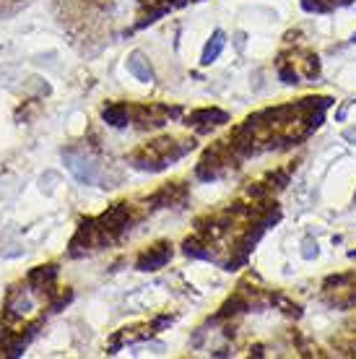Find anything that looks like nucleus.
<instances>
[{
	"instance_id": "obj_1",
	"label": "nucleus",
	"mask_w": 356,
	"mask_h": 359,
	"mask_svg": "<svg viewBox=\"0 0 356 359\" xmlns=\"http://www.w3.org/2000/svg\"><path fill=\"white\" fill-rule=\"evenodd\" d=\"M34 310V299L27 289H13L6 305V320H24Z\"/></svg>"
},
{
	"instance_id": "obj_2",
	"label": "nucleus",
	"mask_w": 356,
	"mask_h": 359,
	"mask_svg": "<svg viewBox=\"0 0 356 359\" xmlns=\"http://www.w3.org/2000/svg\"><path fill=\"white\" fill-rule=\"evenodd\" d=\"M170 255H172V250L167 248V245H156V248H151L149 252H143L141 261H138V269L141 271H156L170 261Z\"/></svg>"
},
{
	"instance_id": "obj_3",
	"label": "nucleus",
	"mask_w": 356,
	"mask_h": 359,
	"mask_svg": "<svg viewBox=\"0 0 356 359\" xmlns=\"http://www.w3.org/2000/svg\"><path fill=\"white\" fill-rule=\"evenodd\" d=\"M65 162H68V170L81 180V182H94V164L86 162L83 156H76V154H65Z\"/></svg>"
},
{
	"instance_id": "obj_4",
	"label": "nucleus",
	"mask_w": 356,
	"mask_h": 359,
	"mask_svg": "<svg viewBox=\"0 0 356 359\" xmlns=\"http://www.w3.org/2000/svg\"><path fill=\"white\" fill-rule=\"evenodd\" d=\"M128 71L133 73L138 81L149 83L153 81V73H151V65H149V60L143 57L141 53H133L130 55V60H128Z\"/></svg>"
},
{
	"instance_id": "obj_5",
	"label": "nucleus",
	"mask_w": 356,
	"mask_h": 359,
	"mask_svg": "<svg viewBox=\"0 0 356 359\" xmlns=\"http://www.w3.org/2000/svg\"><path fill=\"white\" fill-rule=\"evenodd\" d=\"M55 273H57V269H55V266H39V269H34L32 273H29V287H32V289H45L47 284L55 278Z\"/></svg>"
},
{
	"instance_id": "obj_6",
	"label": "nucleus",
	"mask_w": 356,
	"mask_h": 359,
	"mask_svg": "<svg viewBox=\"0 0 356 359\" xmlns=\"http://www.w3.org/2000/svg\"><path fill=\"white\" fill-rule=\"evenodd\" d=\"M224 45H226V39H224V32H216L214 34V39L205 45V50H203V63L208 65V63H214L216 57H219V53L224 50Z\"/></svg>"
},
{
	"instance_id": "obj_7",
	"label": "nucleus",
	"mask_w": 356,
	"mask_h": 359,
	"mask_svg": "<svg viewBox=\"0 0 356 359\" xmlns=\"http://www.w3.org/2000/svg\"><path fill=\"white\" fill-rule=\"evenodd\" d=\"M104 120H107L109 126H115V128L128 126V109H125V107H117V104H112V107L104 109Z\"/></svg>"
}]
</instances>
